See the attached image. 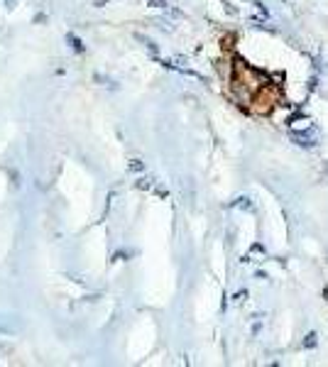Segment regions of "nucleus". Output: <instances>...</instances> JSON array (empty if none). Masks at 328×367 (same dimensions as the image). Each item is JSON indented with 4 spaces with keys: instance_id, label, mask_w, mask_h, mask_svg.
<instances>
[{
    "instance_id": "0eeeda50",
    "label": "nucleus",
    "mask_w": 328,
    "mask_h": 367,
    "mask_svg": "<svg viewBox=\"0 0 328 367\" xmlns=\"http://www.w3.org/2000/svg\"><path fill=\"white\" fill-rule=\"evenodd\" d=\"M137 186H140V189H150V186H152V181H147V179H142V181L137 183Z\"/></svg>"
},
{
    "instance_id": "423d86ee",
    "label": "nucleus",
    "mask_w": 328,
    "mask_h": 367,
    "mask_svg": "<svg viewBox=\"0 0 328 367\" xmlns=\"http://www.w3.org/2000/svg\"><path fill=\"white\" fill-rule=\"evenodd\" d=\"M150 5H152V8H164V5H167V0H150Z\"/></svg>"
},
{
    "instance_id": "20e7f679",
    "label": "nucleus",
    "mask_w": 328,
    "mask_h": 367,
    "mask_svg": "<svg viewBox=\"0 0 328 367\" xmlns=\"http://www.w3.org/2000/svg\"><path fill=\"white\" fill-rule=\"evenodd\" d=\"M233 206H240V208H252V203H250V198H238V201H235V203H233Z\"/></svg>"
},
{
    "instance_id": "f03ea898",
    "label": "nucleus",
    "mask_w": 328,
    "mask_h": 367,
    "mask_svg": "<svg viewBox=\"0 0 328 367\" xmlns=\"http://www.w3.org/2000/svg\"><path fill=\"white\" fill-rule=\"evenodd\" d=\"M301 345H304L306 350L316 348V345H318V333H314V331H311V333H306V336H304V340H301Z\"/></svg>"
},
{
    "instance_id": "7ed1b4c3",
    "label": "nucleus",
    "mask_w": 328,
    "mask_h": 367,
    "mask_svg": "<svg viewBox=\"0 0 328 367\" xmlns=\"http://www.w3.org/2000/svg\"><path fill=\"white\" fill-rule=\"evenodd\" d=\"M67 40L71 42V47H74L76 52H83V49H86V47H83V42L79 40V37H76V34H71V32H69V34H67Z\"/></svg>"
},
{
    "instance_id": "f257e3e1",
    "label": "nucleus",
    "mask_w": 328,
    "mask_h": 367,
    "mask_svg": "<svg viewBox=\"0 0 328 367\" xmlns=\"http://www.w3.org/2000/svg\"><path fill=\"white\" fill-rule=\"evenodd\" d=\"M291 140L297 142L299 147H316V144H318L311 132H291Z\"/></svg>"
},
{
    "instance_id": "39448f33",
    "label": "nucleus",
    "mask_w": 328,
    "mask_h": 367,
    "mask_svg": "<svg viewBox=\"0 0 328 367\" xmlns=\"http://www.w3.org/2000/svg\"><path fill=\"white\" fill-rule=\"evenodd\" d=\"M130 169H133V171H142V169H145V164H142L140 159H133V162H130Z\"/></svg>"
}]
</instances>
